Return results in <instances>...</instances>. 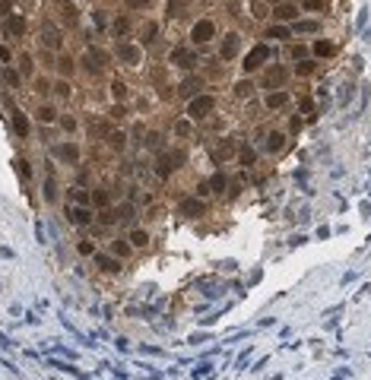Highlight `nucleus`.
I'll use <instances>...</instances> for the list:
<instances>
[{
  "label": "nucleus",
  "instance_id": "f257e3e1",
  "mask_svg": "<svg viewBox=\"0 0 371 380\" xmlns=\"http://www.w3.org/2000/svg\"><path fill=\"white\" fill-rule=\"evenodd\" d=\"M213 95H200V98H194V102H191V117L194 120H200V117H206V114L209 111H213Z\"/></svg>",
  "mask_w": 371,
  "mask_h": 380
},
{
  "label": "nucleus",
  "instance_id": "f03ea898",
  "mask_svg": "<svg viewBox=\"0 0 371 380\" xmlns=\"http://www.w3.org/2000/svg\"><path fill=\"white\" fill-rule=\"evenodd\" d=\"M267 57H270V48H267V44H257L251 54L245 57V70H254V67H260Z\"/></svg>",
  "mask_w": 371,
  "mask_h": 380
},
{
  "label": "nucleus",
  "instance_id": "7ed1b4c3",
  "mask_svg": "<svg viewBox=\"0 0 371 380\" xmlns=\"http://www.w3.org/2000/svg\"><path fill=\"white\" fill-rule=\"evenodd\" d=\"M213 35H216V26H213L209 19H203V22H197V26H194V41H197V44L209 41Z\"/></svg>",
  "mask_w": 371,
  "mask_h": 380
},
{
  "label": "nucleus",
  "instance_id": "20e7f679",
  "mask_svg": "<svg viewBox=\"0 0 371 380\" xmlns=\"http://www.w3.org/2000/svg\"><path fill=\"white\" fill-rule=\"evenodd\" d=\"M105 64H108V54H105V51H95V48H89V51H86V67H89L92 73H98Z\"/></svg>",
  "mask_w": 371,
  "mask_h": 380
},
{
  "label": "nucleus",
  "instance_id": "39448f33",
  "mask_svg": "<svg viewBox=\"0 0 371 380\" xmlns=\"http://www.w3.org/2000/svg\"><path fill=\"white\" fill-rule=\"evenodd\" d=\"M41 44H44V48H51V51L60 48V32H57L54 26H48V22H44V29H41Z\"/></svg>",
  "mask_w": 371,
  "mask_h": 380
},
{
  "label": "nucleus",
  "instance_id": "423d86ee",
  "mask_svg": "<svg viewBox=\"0 0 371 380\" xmlns=\"http://www.w3.org/2000/svg\"><path fill=\"white\" fill-rule=\"evenodd\" d=\"M171 60H175L178 67H184V70H191V67L197 64V54H194V51H184V48H178V51H171Z\"/></svg>",
  "mask_w": 371,
  "mask_h": 380
},
{
  "label": "nucleus",
  "instance_id": "0eeeda50",
  "mask_svg": "<svg viewBox=\"0 0 371 380\" xmlns=\"http://www.w3.org/2000/svg\"><path fill=\"white\" fill-rule=\"evenodd\" d=\"M54 152H57V158H64V162H77L80 158V149L73 146V143H60V146H54Z\"/></svg>",
  "mask_w": 371,
  "mask_h": 380
},
{
  "label": "nucleus",
  "instance_id": "6e6552de",
  "mask_svg": "<svg viewBox=\"0 0 371 380\" xmlns=\"http://www.w3.org/2000/svg\"><path fill=\"white\" fill-rule=\"evenodd\" d=\"M67 216H70V222H77V225H89L92 222V216H89V209H82V206H67Z\"/></svg>",
  "mask_w": 371,
  "mask_h": 380
},
{
  "label": "nucleus",
  "instance_id": "1a4fd4ad",
  "mask_svg": "<svg viewBox=\"0 0 371 380\" xmlns=\"http://www.w3.org/2000/svg\"><path fill=\"white\" fill-rule=\"evenodd\" d=\"M95 263L102 266L105 272H118L121 269V263H118V257H108V254H95Z\"/></svg>",
  "mask_w": 371,
  "mask_h": 380
},
{
  "label": "nucleus",
  "instance_id": "9d476101",
  "mask_svg": "<svg viewBox=\"0 0 371 380\" xmlns=\"http://www.w3.org/2000/svg\"><path fill=\"white\" fill-rule=\"evenodd\" d=\"M238 44H241L238 35H225V41H222V57H235V54H238Z\"/></svg>",
  "mask_w": 371,
  "mask_h": 380
},
{
  "label": "nucleus",
  "instance_id": "9b49d317",
  "mask_svg": "<svg viewBox=\"0 0 371 380\" xmlns=\"http://www.w3.org/2000/svg\"><path fill=\"white\" fill-rule=\"evenodd\" d=\"M118 54H121V60H127V64H137V60H140V51L133 48V44H121Z\"/></svg>",
  "mask_w": 371,
  "mask_h": 380
},
{
  "label": "nucleus",
  "instance_id": "f8f14e48",
  "mask_svg": "<svg viewBox=\"0 0 371 380\" xmlns=\"http://www.w3.org/2000/svg\"><path fill=\"white\" fill-rule=\"evenodd\" d=\"M6 32H10V35H22V32H26V19H22V16H10V19H6Z\"/></svg>",
  "mask_w": 371,
  "mask_h": 380
},
{
  "label": "nucleus",
  "instance_id": "ddd939ff",
  "mask_svg": "<svg viewBox=\"0 0 371 380\" xmlns=\"http://www.w3.org/2000/svg\"><path fill=\"white\" fill-rule=\"evenodd\" d=\"M181 212H184V216H200L203 203L200 200H184V203H181Z\"/></svg>",
  "mask_w": 371,
  "mask_h": 380
},
{
  "label": "nucleus",
  "instance_id": "4468645a",
  "mask_svg": "<svg viewBox=\"0 0 371 380\" xmlns=\"http://www.w3.org/2000/svg\"><path fill=\"white\" fill-rule=\"evenodd\" d=\"M197 89H203V82L197 79V76H191V79H184V82H181V95H194Z\"/></svg>",
  "mask_w": 371,
  "mask_h": 380
},
{
  "label": "nucleus",
  "instance_id": "2eb2a0df",
  "mask_svg": "<svg viewBox=\"0 0 371 380\" xmlns=\"http://www.w3.org/2000/svg\"><path fill=\"white\" fill-rule=\"evenodd\" d=\"M276 19H295V13H298V10H295V6L292 3H283V6H276Z\"/></svg>",
  "mask_w": 371,
  "mask_h": 380
},
{
  "label": "nucleus",
  "instance_id": "dca6fc26",
  "mask_svg": "<svg viewBox=\"0 0 371 380\" xmlns=\"http://www.w3.org/2000/svg\"><path fill=\"white\" fill-rule=\"evenodd\" d=\"M130 244H133V247H146V244H149V234H146V231H140V228H137V231L130 234Z\"/></svg>",
  "mask_w": 371,
  "mask_h": 380
},
{
  "label": "nucleus",
  "instance_id": "f3484780",
  "mask_svg": "<svg viewBox=\"0 0 371 380\" xmlns=\"http://www.w3.org/2000/svg\"><path fill=\"white\" fill-rule=\"evenodd\" d=\"M286 102H289V95H286V92H273V95L267 98V105H270V108H283Z\"/></svg>",
  "mask_w": 371,
  "mask_h": 380
},
{
  "label": "nucleus",
  "instance_id": "a211bd4d",
  "mask_svg": "<svg viewBox=\"0 0 371 380\" xmlns=\"http://www.w3.org/2000/svg\"><path fill=\"white\" fill-rule=\"evenodd\" d=\"M13 130H16L19 136H26V133H29V124H26V117H22L19 111H16V117H13Z\"/></svg>",
  "mask_w": 371,
  "mask_h": 380
},
{
  "label": "nucleus",
  "instance_id": "6ab92c4d",
  "mask_svg": "<svg viewBox=\"0 0 371 380\" xmlns=\"http://www.w3.org/2000/svg\"><path fill=\"white\" fill-rule=\"evenodd\" d=\"M35 117H39L41 124H51V120H54V108H44V105H41V108H39V114H35Z\"/></svg>",
  "mask_w": 371,
  "mask_h": 380
},
{
  "label": "nucleus",
  "instance_id": "aec40b11",
  "mask_svg": "<svg viewBox=\"0 0 371 380\" xmlns=\"http://www.w3.org/2000/svg\"><path fill=\"white\" fill-rule=\"evenodd\" d=\"M283 140H286L283 133H273V136H270V143H267V149L270 152H279V149H283Z\"/></svg>",
  "mask_w": 371,
  "mask_h": 380
},
{
  "label": "nucleus",
  "instance_id": "412c9836",
  "mask_svg": "<svg viewBox=\"0 0 371 380\" xmlns=\"http://www.w3.org/2000/svg\"><path fill=\"white\" fill-rule=\"evenodd\" d=\"M54 196H57V187H54V181L48 178V181H44V200L51 203V200H54Z\"/></svg>",
  "mask_w": 371,
  "mask_h": 380
},
{
  "label": "nucleus",
  "instance_id": "4be33fe9",
  "mask_svg": "<svg viewBox=\"0 0 371 380\" xmlns=\"http://www.w3.org/2000/svg\"><path fill=\"white\" fill-rule=\"evenodd\" d=\"M267 79H270V82H283V79H286V70H279V67H273V70L267 73Z\"/></svg>",
  "mask_w": 371,
  "mask_h": 380
},
{
  "label": "nucleus",
  "instance_id": "5701e85b",
  "mask_svg": "<svg viewBox=\"0 0 371 380\" xmlns=\"http://www.w3.org/2000/svg\"><path fill=\"white\" fill-rule=\"evenodd\" d=\"M317 22H298V26H295V32H317Z\"/></svg>",
  "mask_w": 371,
  "mask_h": 380
},
{
  "label": "nucleus",
  "instance_id": "b1692460",
  "mask_svg": "<svg viewBox=\"0 0 371 380\" xmlns=\"http://www.w3.org/2000/svg\"><path fill=\"white\" fill-rule=\"evenodd\" d=\"M60 73H64V76L73 73V60H70V57H60Z\"/></svg>",
  "mask_w": 371,
  "mask_h": 380
},
{
  "label": "nucleus",
  "instance_id": "393cba45",
  "mask_svg": "<svg viewBox=\"0 0 371 380\" xmlns=\"http://www.w3.org/2000/svg\"><path fill=\"white\" fill-rule=\"evenodd\" d=\"M235 92H238V95H251L254 86H251V82H238V86H235Z\"/></svg>",
  "mask_w": 371,
  "mask_h": 380
},
{
  "label": "nucleus",
  "instance_id": "a878e982",
  "mask_svg": "<svg viewBox=\"0 0 371 380\" xmlns=\"http://www.w3.org/2000/svg\"><path fill=\"white\" fill-rule=\"evenodd\" d=\"M314 51H317V54H333V44H327V41H317V44H314Z\"/></svg>",
  "mask_w": 371,
  "mask_h": 380
},
{
  "label": "nucleus",
  "instance_id": "bb28decb",
  "mask_svg": "<svg viewBox=\"0 0 371 380\" xmlns=\"http://www.w3.org/2000/svg\"><path fill=\"white\" fill-rule=\"evenodd\" d=\"M77 200V203H89V196L82 193V190H70V203Z\"/></svg>",
  "mask_w": 371,
  "mask_h": 380
},
{
  "label": "nucleus",
  "instance_id": "cd10ccee",
  "mask_svg": "<svg viewBox=\"0 0 371 380\" xmlns=\"http://www.w3.org/2000/svg\"><path fill=\"white\" fill-rule=\"evenodd\" d=\"M111 89H115V98H127V86H124V82H115Z\"/></svg>",
  "mask_w": 371,
  "mask_h": 380
},
{
  "label": "nucleus",
  "instance_id": "c85d7f7f",
  "mask_svg": "<svg viewBox=\"0 0 371 380\" xmlns=\"http://www.w3.org/2000/svg\"><path fill=\"white\" fill-rule=\"evenodd\" d=\"M241 162H245V165H254V149H241Z\"/></svg>",
  "mask_w": 371,
  "mask_h": 380
},
{
  "label": "nucleus",
  "instance_id": "c756f323",
  "mask_svg": "<svg viewBox=\"0 0 371 380\" xmlns=\"http://www.w3.org/2000/svg\"><path fill=\"white\" fill-rule=\"evenodd\" d=\"M111 250H115V257H121V254L127 257V244H124V241H115V247H111Z\"/></svg>",
  "mask_w": 371,
  "mask_h": 380
},
{
  "label": "nucleus",
  "instance_id": "7c9ffc66",
  "mask_svg": "<svg viewBox=\"0 0 371 380\" xmlns=\"http://www.w3.org/2000/svg\"><path fill=\"white\" fill-rule=\"evenodd\" d=\"M19 67H22V73L29 76V73H32V57H22V60H19Z\"/></svg>",
  "mask_w": 371,
  "mask_h": 380
},
{
  "label": "nucleus",
  "instance_id": "2f4dec72",
  "mask_svg": "<svg viewBox=\"0 0 371 380\" xmlns=\"http://www.w3.org/2000/svg\"><path fill=\"white\" fill-rule=\"evenodd\" d=\"M127 26H130L127 19H118V22H115V32H118V35H124V32H127Z\"/></svg>",
  "mask_w": 371,
  "mask_h": 380
},
{
  "label": "nucleus",
  "instance_id": "473e14b6",
  "mask_svg": "<svg viewBox=\"0 0 371 380\" xmlns=\"http://www.w3.org/2000/svg\"><path fill=\"white\" fill-rule=\"evenodd\" d=\"M127 6H133V10H140V6H149V0H124Z\"/></svg>",
  "mask_w": 371,
  "mask_h": 380
},
{
  "label": "nucleus",
  "instance_id": "72a5a7b5",
  "mask_svg": "<svg viewBox=\"0 0 371 380\" xmlns=\"http://www.w3.org/2000/svg\"><path fill=\"white\" fill-rule=\"evenodd\" d=\"M3 76H6V82H10V86H19V76H16V73H13V70H6Z\"/></svg>",
  "mask_w": 371,
  "mask_h": 380
},
{
  "label": "nucleus",
  "instance_id": "f704fd0d",
  "mask_svg": "<svg viewBox=\"0 0 371 380\" xmlns=\"http://www.w3.org/2000/svg\"><path fill=\"white\" fill-rule=\"evenodd\" d=\"M54 92H57V95H70V86H67V82H57Z\"/></svg>",
  "mask_w": 371,
  "mask_h": 380
},
{
  "label": "nucleus",
  "instance_id": "c9c22d12",
  "mask_svg": "<svg viewBox=\"0 0 371 380\" xmlns=\"http://www.w3.org/2000/svg\"><path fill=\"white\" fill-rule=\"evenodd\" d=\"M92 200L98 203V206H105V203H108V193H98V190H95V193H92Z\"/></svg>",
  "mask_w": 371,
  "mask_h": 380
},
{
  "label": "nucleus",
  "instance_id": "e433bc0d",
  "mask_svg": "<svg viewBox=\"0 0 371 380\" xmlns=\"http://www.w3.org/2000/svg\"><path fill=\"white\" fill-rule=\"evenodd\" d=\"M213 187H216V190L225 187V174H216V178H213Z\"/></svg>",
  "mask_w": 371,
  "mask_h": 380
},
{
  "label": "nucleus",
  "instance_id": "4c0bfd02",
  "mask_svg": "<svg viewBox=\"0 0 371 380\" xmlns=\"http://www.w3.org/2000/svg\"><path fill=\"white\" fill-rule=\"evenodd\" d=\"M289 32H286V29H270V38H286Z\"/></svg>",
  "mask_w": 371,
  "mask_h": 380
},
{
  "label": "nucleus",
  "instance_id": "58836bf2",
  "mask_svg": "<svg viewBox=\"0 0 371 380\" xmlns=\"http://www.w3.org/2000/svg\"><path fill=\"white\" fill-rule=\"evenodd\" d=\"M295 70H298V73H311V70H314V64H298Z\"/></svg>",
  "mask_w": 371,
  "mask_h": 380
},
{
  "label": "nucleus",
  "instance_id": "ea45409f",
  "mask_svg": "<svg viewBox=\"0 0 371 380\" xmlns=\"http://www.w3.org/2000/svg\"><path fill=\"white\" fill-rule=\"evenodd\" d=\"M19 165V174H22V178H29V162H16Z\"/></svg>",
  "mask_w": 371,
  "mask_h": 380
}]
</instances>
